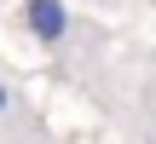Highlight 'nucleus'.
Returning a JSON list of instances; mask_svg holds the SVG:
<instances>
[{"label": "nucleus", "mask_w": 156, "mask_h": 144, "mask_svg": "<svg viewBox=\"0 0 156 144\" xmlns=\"http://www.w3.org/2000/svg\"><path fill=\"white\" fill-rule=\"evenodd\" d=\"M6 110H12V92H6V87H0V115H6Z\"/></svg>", "instance_id": "f03ea898"}, {"label": "nucleus", "mask_w": 156, "mask_h": 144, "mask_svg": "<svg viewBox=\"0 0 156 144\" xmlns=\"http://www.w3.org/2000/svg\"><path fill=\"white\" fill-rule=\"evenodd\" d=\"M23 23L35 29V40H64L69 12H64V0H23Z\"/></svg>", "instance_id": "f257e3e1"}]
</instances>
